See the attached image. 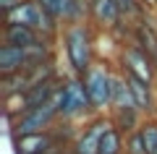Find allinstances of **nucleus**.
I'll return each mask as SVG.
<instances>
[{
	"instance_id": "13",
	"label": "nucleus",
	"mask_w": 157,
	"mask_h": 154,
	"mask_svg": "<svg viewBox=\"0 0 157 154\" xmlns=\"http://www.w3.org/2000/svg\"><path fill=\"white\" fill-rule=\"evenodd\" d=\"M123 76L131 86V94H134V102L139 107V112L141 115H152L155 112V86L141 81V78H136V76H131V73H123Z\"/></svg>"
},
{
	"instance_id": "3",
	"label": "nucleus",
	"mask_w": 157,
	"mask_h": 154,
	"mask_svg": "<svg viewBox=\"0 0 157 154\" xmlns=\"http://www.w3.org/2000/svg\"><path fill=\"white\" fill-rule=\"evenodd\" d=\"M84 86L86 94H89V102H92V110L94 112H105L110 110V102H113V84H115V73L110 71V66L102 60H94L92 68L84 73Z\"/></svg>"
},
{
	"instance_id": "5",
	"label": "nucleus",
	"mask_w": 157,
	"mask_h": 154,
	"mask_svg": "<svg viewBox=\"0 0 157 154\" xmlns=\"http://www.w3.org/2000/svg\"><path fill=\"white\" fill-rule=\"evenodd\" d=\"M92 110L89 94H86L84 78L81 76H68L60 84V120H78V118H86Z\"/></svg>"
},
{
	"instance_id": "9",
	"label": "nucleus",
	"mask_w": 157,
	"mask_h": 154,
	"mask_svg": "<svg viewBox=\"0 0 157 154\" xmlns=\"http://www.w3.org/2000/svg\"><path fill=\"white\" fill-rule=\"evenodd\" d=\"M39 6L45 8L60 26H63V21H66V24L84 21L86 11H89L86 0H39Z\"/></svg>"
},
{
	"instance_id": "12",
	"label": "nucleus",
	"mask_w": 157,
	"mask_h": 154,
	"mask_svg": "<svg viewBox=\"0 0 157 154\" xmlns=\"http://www.w3.org/2000/svg\"><path fill=\"white\" fill-rule=\"evenodd\" d=\"M89 16L97 26H105V29H115L118 24L123 21V13H121L115 0H92L89 3Z\"/></svg>"
},
{
	"instance_id": "20",
	"label": "nucleus",
	"mask_w": 157,
	"mask_h": 154,
	"mask_svg": "<svg viewBox=\"0 0 157 154\" xmlns=\"http://www.w3.org/2000/svg\"><path fill=\"white\" fill-rule=\"evenodd\" d=\"M155 154H157V152H155Z\"/></svg>"
},
{
	"instance_id": "6",
	"label": "nucleus",
	"mask_w": 157,
	"mask_h": 154,
	"mask_svg": "<svg viewBox=\"0 0 157 154\" xmlns=\"http://www.w3.org/2000/svg\"><path fill=\"white\" fill-rule=\"evenodd\" d=\"M13 146H16V154H60L58 149H63V138L58 133V128H52L45 133L16 136Z\"/></svg>"
},
{
	"instance_id": "14",
	"label": "nucleus",
	"mask_w": 157,
	"mask_h": 154,
	"mask_svg": "<svg viewBox=\"0 0 157 154\" xmlns=\"http://www.w3.org/2000/svg\"><path fill=\"white\" fill-rule=\"evenodd\" d=\"M110 120L118 131H123L126 136L134 131H139L141 126V112L136 107H123V110H110Z\"/></svg>"
},
{
	"instance_id": "15",
	"label": "nucleus",
	"mask_w": 157,
	"mask_h": 154,
	"mask_svg": "<svg viewBox=\"0 0 157 154\" xmlns=\"http://www.w3.org/2000/svg\"><path fill=\"white\" fill-rule=\"evenodd\" d=\"M100 154H126V133L110 126L100 141Z\"/></svg>"
},
{
	"instance_id": "18",
	"label": "nucleus",
	"mask_w": 157,
	"mask_h": 154,
	"mask_svg": "<svg viewBox=\"0 0 157 154\" xmlns=\"http://www.w3.org/2000/svg\"><path fill=\"white\" fill-rule=\"evenodd\" d=\"M126 154H147L144 138H141L139 131H134V133H128V136H126Z\"/></svg>"
},
{
	"instance_id": "7",
	"label": "nucleus",
	"mask_w": 157,
	"mask_h": 154,
	"mask_svg": "<svg viewBox=\"0 0 157 154\" xmlns=\"http://www.w3.org/2000/svg\"><path fill=\"white\" fill-rule=\"evenodd\" d=\"M121 71L131 73V76H136V78H141V81H147V84L155 86L157 68H155V63H152L136 44H126V47H121Z\"/></svg>"
},
{
	"instance_id": "1",
	"label": "nucleus",
	"mask_w": 157,
	"mask_h": 154,
	"mask_svg": "<svg viewBox=\"0 0 157 154\" xmlns=\"http://www.w3.org/2000/svg\"><path fill=\"white\" fill-rule=\"evenodd\" d=\"M63 50H66V60L71 66L73 76H84L94 63V37H92L89 24L78 21L68 24L63 32Z\"/></svg>"
},
{
	"instance_id": "17",
	"label": "nucleus",
	"mask_w": 157,
	"mask_h": 154,
	"mask_svg": "<svg viewBox=\"0 0 157 154\" xmlns=\"http://www.w3.org/2000/svg\"><path fill=\"white\" fill-rule=\"evenodd\" d=\"M139 133H141V138H144L147 154H155L157 152V120H141Z\"/></svg>"
},
{
	"instance_id": "4",
	"label": "nucleus",
	"mask_w": 157,
	"mask_h": 154,
	"mask_svg": "<svg viewBox=\"0 0 157 154\" xmlns=\"http://www.w3.org/2000/svg\"><path fill=\"white\" fill-rule=\"evenodd\" d=\"M6 24H24L32 26L34 32L45 34L47 39H55V34L60 32V24L39 6V0H24L21 6H16L13 11L6 13Z\"/></svg>"
},
{
	"instance_id": "2",
	"label": "nucleus",
	"mask_w": 157,
	"mask_h": 154,
	"mask_svg": "<svg viewBox=\"0 0 157 154\" xmlns=\"http://www.w3.org/2000/svg\"><path fill=\"white\" fill-rule=\"evenodd\" d=\"M58 120H60V89L55 92V97L50 102H45L39 107H32L24 115H18L11 123V133H13V138L29 136V133H45V131H52V126Z\"/></svg>"
},
{
	"instance_id": "16",
	"label": "nucleus",
	"mask_w": 157,
	"mask_h": 154,
	"mask_svg": "<svg viewBox=\"0 0 157 154\" xmlns=\"http://www.w3.org/2000/svg\"><path fill=\"white\" fill-rule=\"evenodd\" d=\"M118 8H121V13H123L126 21H141V18L147 16L144 6H141L139 0H115Z\"/></svg>"
},
{
	"instance_id": "11",
	"label": "nucleus",
	"mask_w": 157,
	"mask_h": 154,
	"mask_svg": "<svg viewBox=\"0 0 157 154\" xmlns=\"http://www.w3.org/2000/svg\"><path fill=\"white\" fill-rule=\"evenodd\" d=\"M134 44L155 63V68H157V29L152 26L149 16H144L141 21H136V26H134Z\"/></svg>"
},
{
	"instance_id": "10",
	"label": "nucleus",
	"mask_w": 157,
	"mask_h": 154,
	"mask_svg": "<svg viewBox=\"0 0 157 154\" xmlns=\"http://www.w3.org/2000/svg\"><path fill=\"white\" fill-rule=\"evenodd\" d=\"M3 42L16 44V47H37V44H47L52 39H47L45 34L34 32L32 26H24V24H6L3 26Z\"/></svg>"
},
{
	"instance_id": "8",
	"label": "nucleus",
	"mask_w": 157,
	"mask_h": 154,
	"mask_svg": "<svg viewBox=\"0 0 157 154\" xmlns=\"http://www.w3.org/2000/svg\"><path fill=\"white\" fill-rule=\"evenodd\" d=\"M110 126H113L110 118L97 115L81 133H76V138L71 144V154H100V141Z\"/></svg>"
},
{
	"instance_id": "19",
	"label": "nucleus",
	"mask_w": 157,
	"mask_h": 154,
	"mask_svg": "<svg viewBox=\"0 0 157 154\" xmlns=\"http://www.w3.org/2000/svg\"><path fill=\"white\" fill-rule=\"evenodd\" d=\"M141 6H144V11H152V8L157 6V0H139Z\"/></svg>"
}]
</instances>
